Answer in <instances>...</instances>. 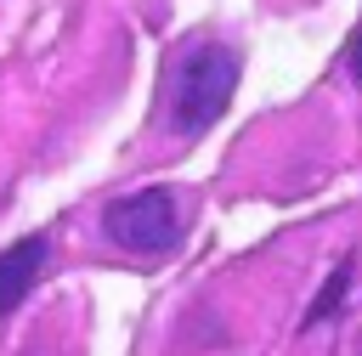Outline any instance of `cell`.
<instances>
[{"mask_svg": "<svg viewBox=\"0 0 362 356\" xmlns=\"http://www.w3.org/2000/svg\"><path fill=\"white\" fill-rule=\"evenodd\" d=\"M238 73H243L238 45H221V40H198V45H187V51L175 57V68H170L164 130L181 136V141L204 136V130L226 113V102H232V90H238Z\"/></svg>", "mask_w": 362, "mask_h": 356, "instance_id": "cell-1", "label": "cell"}, {"mask_svg": "<svg viewBox=\"0 0 362 356\" xmlns=\"http://www.w3.org/2000/svg\"><path fill=\"white\" fill-rule=\"evenodd\" d=\"M102 232L130 254H170L181 243V198L170 186L124 192L102 209Z\"/></svg>", "mask_w": 362, "mask_h": 356, "instance_id": "cell-2", "label": "cell"}, {"mask_svg": "<svg viewBox=\"0 0 362 356\" xmlns=\"http://www.w3.org/2000/svg\"><path fill=\"white\" fill-rule=\"evenodd\" d=\"M45 266H51V232H28L11 249H0V322L34 294Z\"/></svg>", "mask_w": 362, "mask_h": 356, "instance_id": "cell-3", "label": "cell"}, {"mask_svg": "<svg viewBox=\"0 0 362 356\" xmlns=\"http://www.w3.org/2000/svg\"><path fill=\"white\" fill-rule=\"evenodd\" d=\"M345 283H351V260H339L334 271H328V283H322V294L311 299V311H305V328H317V322H328L339 305H345Z\"/></svg>", "mask_w": 362, "mask_h": 356, "instance_id": "cell-4", "label": "cell"}, {"mask_svg": "<svg viewBox=\"0 0 362 356\" xmlns=\"http://www.w3.org/2000/svg\"><path fill=\"white\" fill-rule=\"evenodd\" d=\"M351 79H356V85H362V34H356V40H351Z\"/></svg>", "mask_w": 362, "mask_h": 356, "instance_id": "cell-5", "label": "cell"}]
</instances>
